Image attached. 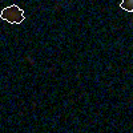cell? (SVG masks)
Listing matches in <instances>:
<instances>
[{
    "instance_id": "3",
    "label": "cell",
    "mask_w": 133,
    "mask_h": 133,
    "mask_svg": "<svg viewBox=\"0 0 133 133\" xmlns=\"http://www.w3.org/2000/svg\"><path fill=\"white\" fill-rule=\"evenodd\" d=\"M132 12H133V11H132Z\"/></svg>"
},
{
    "instance_id": "2",
    "label": "cell",
    "mask_w": 133,
    "mask_h": 133,
    "mask_svg": "<svg viewBox=\"0 0 133 133\" xmlns=\"http://www.w3.org/2000/svg\"><path fill=\"white\" fill-rule=\"evenodd\" d=\"M120 7L124 11H128V12H132L133 11V0H123L120 4Z\"/></svg>"
},
{
    "instance_id": "1",
    "label": "cell",
    "mask_w": 133,
    "mask_h": 133,
    "mask_svg": "<svg viewBox=\"0 0 133 133\" xmlns=\"http://www.w3.org/2000/svg\"><path fill=\"white\" fill-rule=\"evenodd\" d=\"M0 17L5 21H8V23H11V24H20L21 21H24V19H25L23 9L19 8L16 4H12V5L4 8L2 11Z\"/></svg>"
}]
</instances>
